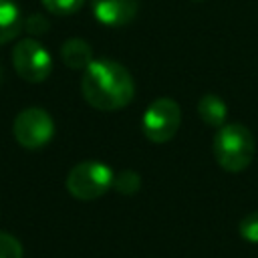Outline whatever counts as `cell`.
Instances as JSON below:
<instances>
[{
  "instance_id": "cell-2",
  "label": "cell",
  "mask_w": 258,
  "mask_h": 258,
  "mask_svg": "<svg viewBox=\"0 0 258 258\" xmlns=\"http://www.w3.org/2000/svg\"><path fill=\"white\" fill-rule=\"evenodd\" d=\"M214 157L224 171H244L254 159L252 131L242 123L222 125L214 137Z\"/></svg>"
},
{
  "instance_id": "cell-8",
  "label": "cell",
  "mask_w": 258,
  "mask_h": 258,
  "mask_svg": "<svg viewBox=\"0 0 258 258\" xmlns=\"http://www.w3.org/2000/svg\"><path fill=\"white\" fill-rule=\"evenodd\" d=\"M24 28V14L16 0H0V44L14 40Z\"/></svg>"
},
{
  "instance_id": "cell-4",
  "label": "cell",
  "mask_w": 258,
  "mask_h": 258,
  "mask_svg": "<svg viewBox=\"0 0 258 258\" xmlns=\"http://www.w3.org/2000/svg\"><path fill=\"white\" fill-rule=\"evenodd\" d=\"M181 123V109L169 97L155 99L143 113L141 131L153 143H167L173 139Z\"/></svg>"
},
{
  "instance_id": "cell-11",
  "label": "cell",
  "mask_w": 258,
  "mask_h": 258,
  "mask_svg": "<svg viewBox=\"0 0 258 258\" xmlns=\"http://www.w3.org/2000/svg\"><path fill=\"white\" fill-rule=\"evenodd\" d=\"M141 187V177L133 169H123L113 177V189L123 194V196H133Z\"/></svg>"
},
{
  "instance_id": "cell-5",
  "label": "cell",
  "mask_w": 258,
  "mask_h": 258,
  "mask_svg": "<svg viewBox=\"0 0 258 258\" xmlns=\"http://www.w3.org/2000/svg\"><path fill=\"white\" fill-rule=\"evenodd\" d=\"M12 64L20 79L28 83H42L52 73L50 52L34 38H22L12 50Z\"/></svg>"
},
{
  "instance_id": "cell-15",
  "label": "cell",
  "mask_w": 258,
  "mask_h": 258,
  "mask_svg": "<svg viewBox=\"0 0 258 258\" xmlns=\"http://www.w3.org/2000/svg\"><path fill=\"white\" fill-rule=\"evenodd\" d=\"M24 28L30 32V34H44L48 28H50V22L42 16V14H28L24 18Z\"/></svg>"
},
{
  "instance_id": "cell-3",
  "label": "cell",
  "mask_w": 258,
  "mask_h": 258,
  "mask_svg": "<svg viewBox=\"0 0 258 258\" xmlns=\"http://www.w3.org/2000/svg\"><path fill=\"white\" fill-rule=\"evenodd\" d=\"M113 169L101 161H81L67 175V191L81 202H91L105 196L113 187Z\"/></svg>"
},
{
  "instance_id": "cell-6",
  "label": "cell",
  "mask_w": 258,
  "mask_h": 258,
  "mask_svg": "<svg viewBox=\"0 0 258 258\" xmlns=\"http://www.w3.org/2000/svg\"><path fill=\"white\" fill-rule=\"evenodd\" d=\"M12 133L18 145H22L24 149H40L52 139L54 121L44 109L26 107L16 115L12 123Z\"/></svg>"
},
{
  "instance_id": "cell-13",
  "label": "cell",
  "mask_w": 258,
  "mask_h": 258,
  "mask_svg": "<svg viewBox=\"0 0 258 258\" xmlns=\"http://www.w3.org/2000/svg\"><path fill=\"white\" fill-rule=\"evenodd\" d=\"M238 232L246 242L258 244V212H252V214L244 216L240 226H238Z\"/></svg>"
},
{
  "instance_id": "cell-17",
  "label": "cell",
  "mask_w": 258,
  "mask_h": 258,
  "mask_svg": "<svg viewBox=\"0 0 258 258\" xmlns=\"http://www.w3.org/2000/svg\"><path fill=\"white\" fill-rule=\"evenodd\" d=\"M198 2H200V0H198Z\"/></svg>"
},
{
  "instance_id": "cell-14",
  "label": "cell",
  "mask_w": 258,
  "mask_h": 258,
  "mask_svg": "<svg viewBox=\"0 0 258 258\" xmlns=\"http://www.w3.org/2000/svg\"><path fill=\"white\" fill-rule=\"evenodd\" d=\"M24 252H22V244L6 234V232H0V258H22Z\"/></svg>"
},
{
  "instance_id": "cell-9",
  "label": "cell",
  "mask_w": 258,
  "mask_h": 258,
  "mask_svg": "<svg viewBox=\"0 0 258 258\" xmlns=\"http://www.w3.org/2000/svg\"><path fill=\"white\" fill-rule=\"evenodd\" d=\"M60 60L75 71H85L91 62H93V48L87 40L75 36V38H67L60 46Z\"/></svg>"
},
{
  "instance_id": "cell-1",
  "label": "cell",
  "mask_w": 258,
  "mask_h": 258,
  "mask_svg": "<svg viewBox=\"0 0 258 258\" xmlns=\"http://www.w3.org/2000/svg\"><path fill=\"white\" fill-rule=\"evenodd\" d=\"M85 101L99 111H117L127 107L135 97V81L131 73L117 60H93L81 81Z\"/></svg>"
},
{
  "instance_id": "cell-7",
  "label": "cell",
  "mask_w": 258,
  "mask_h": 258,
  "mask_svg": "<svg viewBox=\"0 0 258 258\" xmlns=\"http://www.w3.org/2000/svg\"><path fill=\"white\" fill-rule=\"evenodd\" d=\"M139 0H91L93 16L111 28L127 26L137 16Z\"/></svg>"
},
{
  "instance_id": "cell-16",
  "label": "cell",
  "mask_w": 258,
  "mask_h": 258,
  "mask_svg": "<svg viewBox=\"0 0 258 258\" xmlns=\"http://www.w3.org/2000/svg\"><path fill=\"white\" fill-rule=\"evenodd\" d=\"M0 77H2V69H0Z\"/></svg>"
},
{
  "instance_id": "cell-12",
  "label": "cell",
  "mask_w": 258,
  "mask_h": 258,
  "mask_svg": "<svg viewBox=\"0 0 258 258\" xmlns=\"http://www.w3.org/2000/svg\"><path fill=\"white\" fill-rule=\"evenodd\" d=\"M42 6L52 12V14H58V16H69V14H75L83 8V4L87 0H40Z\"/></svg>"
},
{
  "instance_id": "cell-10",
  "label": "cell",
  "mask_w": 258,
  "mask_h": 258,
  "mask_svg": "<svg viewBox=\"0 0 258 258\" xmlns=\"http://www.w3.org/2000/svg\"><path fill=\"white\" fill-rule=\"evenodd\" d=\"M198 115L202 117V121L210 127H216L220 129L222 125H226V119H228V107L224 103L222 97L218 95H204L198 103Z\"/></svg>"
}]
</instances>
